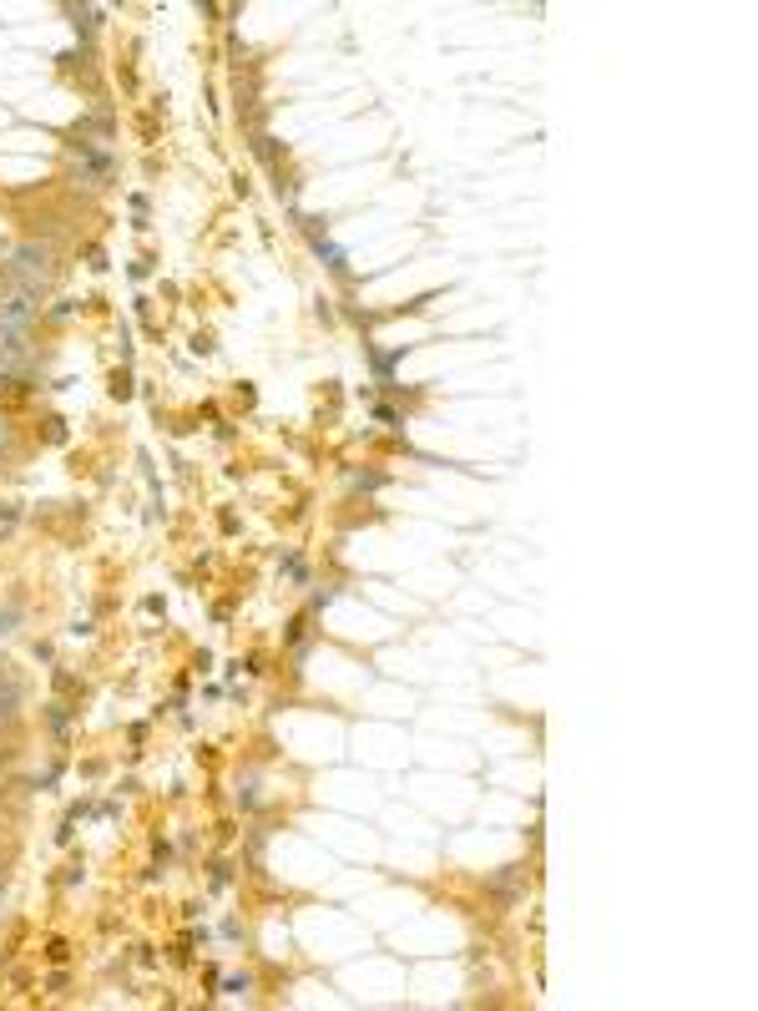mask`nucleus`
Here are the masks:
<instances>
[{
    "mask_svg": "<svg viewBox=\"0 0 758 1011\" xmlns=\"http://www.w3.org/2000/svg\"><path fill=\"white\" fill-rule=\"evenodd\" d=\"M46 279H51V249L46 243H21L15 249V283L26 293H36Z\"/></svg>",
    "mask_w": 758,
    "mask_h": 1011,
    "instance_id": "f257e3e1",
    "label": "nucleus"
},
{
    "mask_svg": "<svg viewBox=\"0 0 758 1011\" xmlns=\"http://www.w3.org/2000/svg\"><path fill=\"white\" fill-rule=\"evenodd\" d=\"M30 314H36V304H30V293H11V299H0V334H26Z\"/></svg>",
    "mask_w": 758,
    "mask_h": 1011,
    "instance_id": "f03ea898",
    "label": "nucleus"
},
{
    "mask_svg": "<svg viewBox=\"0 0 758 1011\" xmlns=\"http://www.w3.org/2000/svg\"><path fill=\"white\" fill-rule=\"evenodd\" d=\"M76 177H97V182H106V177H112V157H81L76 162Z\"/></svg>",
    "mask_w": 758,
    "mask_h": 1011,
    "instance_id": "7ed1b4c3",
    "label": "nucleus"
},
{
    "mask_svg": "<svg viewBox=\"0 0 758 1011\" xmlns=\"http://www.w3.org/2000/svg\"><path fill=\"white\" fill-rule=\"evenodd\" d=\"M5 451H11V426L0 420V455H5Z\"/></svg>",
    "mask_w": 758,
    "mask_h": 1011,
    "instance_id": "20e7f679",
    "label": "nucleus"
}]
</instances>
